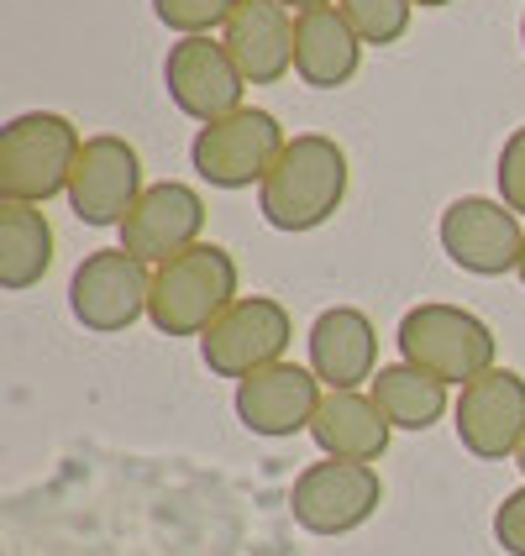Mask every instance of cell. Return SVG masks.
<instances>
[{"label":"cell","instance_id":"obj_1","mask_svg":"<svg viewBox=\"0 0 525 556\" xmlns=\"http://www.w3.org/2000/svg\"><path fill=\"white\" fill-rule=\"evenodd\" d=\"M347 179H352V168H347L337 137L300 131V137H289L274 174L258 185V211L274 231H315L341 211Z\"/></svg>","mask_w":525,"mask_h":556},{"label":"cell","instance_id":"obj_2","mask_svg":"<svg viewBox=\"0 0 525 556\" xmlns=\"http://www.w3.org/2000/svg\"><path fill=\"white\" fill-rule=\"evenodd\" d=\"M242 300V274L237 257L221 242H200V248L179 252L174 263L153 268V320L163 337H205L226 309Z\"/></svg>","mask_w":525,"mask_h":556},{"label":"cell","instance_id":"obj_3","mask_svg":"<svg viewBox=\"0 0 525 556\" xmlns=\"http://www.w3.org/2000/svg\"><path fill=\"white\" fill-rule=\"evenodd\" d=\"M400 363L441 378L447 389H467L473 378L499 368V341L489 331V320H478L463 305H415L400 315Z\"/></svg>","mask_w":525,"mask_h":556},{"label":"cell","instance_id":"obj_4","mask_svg":"<svg viewBox=\"0 0 525 556\" xmlns=\"http://www.w3.org/2000/svg\"><path fill=\"white\" fill-rule=\"evenodd\" d=\"M79 126L59 111H22L0 126V200L48 205L68 194L74 163H79Z\"/></svg>","mask_w":525,"mask_h":556},{"label":"cell","instance_id":"obj_5","mask_svg":"<svg viewBox=\"0 0 525 556\" xmlns=\"http://www.w3.org/2000/svg\"><path fill=\"white\" fill-rule=\"evenodd\" d=\"M284 148H289V137H284L274 111L242 105V111H232V116L195 131L189 163L211 189H252L274 174Z\"/></svg>","mask_w":525,"mask_h":556},{"label":"cell","instance_id":"obj_6","mask_svg":"<svg viewBox=\"0 0 525 556\" xmlns=\"http://www.w3.org/2000/svg\"><path fill=\"white\" fill-rule=\"evenodd\" d=\"M153 305V268L126 248L85 252V263L68 278V309L95 337H122Z\"/></svg>","mask_w":525,"mask_h":556},{"label":"cell","instance_id":"obj_7","mask_svg":"<svg viewBox=\"0 0 525 556\" xmlns=\"http://www.w3.org/2000/svg\"><path fill=\"white\" fill-rule=\"evenodd\" d=\"M289 341H295V320H289L284 300H274V294H242L200 337V357H205V368L216 378H237L242 383L252 372L284 363Z\"/></svg>","mask_w":525,"mask_h":556},{"label":"cell","instance_id":"obj_8","mask_svg":"<svg viewBox=\"0 0 525 556\" xmlns=\"http://www.w3.org/2000/svg\"><path fill=\"white\" fill-rule=\"evenodd\" d=\"M384 504V478L373 463H310L300 478H295V494H289V509H295V526L310 530V535H352L358 526H368Z\"/></svg>","mask_w":525,"mask_h":556},{"label":"cell","instance_id":"obj_9","mask_svg":"<svg viewBox=\"0 0 525 556\" xmlns=\"http://www.w3.org/2000/svg\"><path fill=\"white\" fill-rule=\"evenodd\" d=\"M441 252L473 278H499L521 268V248H525V226L521 216L504 205V200H489V194H463L441 211Z\"/></svg>","mask_w":525,"mask_h":556},{"label":"cell","instance_id":"obj_10","mask_svg":"<svg viewBox=\"0 0 525 556\" xmlns=\"http://www.w3.org/2000/svg\"><path fill=\"white\" fill-rule=\"evenodd\" d=\"M452 426L467 457L478 463H515L525 441V378L515 368H495L458 389Z\"/></svg>","mask_w":525,"mask_h":556},{"label":"cell","instance_id":"obj_11","mask_svg":"<svg viewBox=\"0 0 525 556\" xmlns=\"http://www.w3.org/2000/svg\"><path fill=\"white\" fill-rule=\"evenodd\" d=\"M163 90L174 100V111H185L189 122L211 126L232 111H242V68L232 63L226 42L216 37H179L168 42V59H163Z\"/></svg>","mask_w":525,"mask_h":556},{"label":"cell","instance_id":"obj_12","mask_svg":"<svg viewBox=\"0 0 525 556\" xmlns=\"http://www.w3.org/2000/svg\"><path fill=\"white\" fill-rule=\"evenodd\" d=\"M142 157L126 137H85L79 163H74V179H68V211L85 220V226H122L132 216V205L142 200Z\"/></svg>","mask_w":525,"mask_h":556},{"label":"cell","instance_id":"obj_13","mask_svg":"<svg viewBox=\"0 0 525 556\" xmlns=\"http://www.w3.org/2000/svg\"><path fill=\"white\" fill-rule=\"evenodd\" d=\"M200 242H205V200L200 189L179 185V179L148 185L142 200L132 205V216L122 220V248L142 257L148 268H163Z\"/></svg>","mask_w":525,"mask_h":556},{"label":"cell","instance_id":"obj_14","mask_svg":"<svg viewBox=\"0 0 525 556\" xmlns=\"http://www.w3.org/2000/svg\"><path fill=\"white\" fill-rule=\"evenodd\" d=\"M326 400V383L310 372V363H274V368L252 372L237 383V420L248 426L252 435H268V441H284V435L310 431L315 409Z\"/></svg>","mask_w":525,"mask_h":556},{"label":"cell","instance_id":"obj_15","mask_svg":"<svg viewBox=\"0 0 525 556\" xmlns=\"http://www.w3.org/2000/svg\"><path fill=\"white\" fill-rule=\"evenodd\" d=\"M310 372L326 389H363L373 383L378 363V331L358 305H332L310 320Z\"/></svg>","mask_w":525,"mask_h":556},{"label":"cell","instance_id":"obj_16","mask_svg":"<svg viewBox=\"0 0 525 556\" xmlns=\"http://www.w3.org/2000/svg\"><path fill=\"white\" fill-rule=\"evenodd\" d=\"M363 37L341 16V5H310L295 11V74L310 90H341L363 68Z\"/></svg>","mask_w":525,"mask_h":556},{"label":"cell","instance_id":"obj_17","mask_svg":"<svg viewBox=\"0 0 525 556\" xmlns=\"http://www.w3.org/2000/svg\"><path fill=\"white\" fill-rule=\"evenodd\" d=\"M221 42L248 85H278L295 68V11L284 0H242Z\"/></svg>","mask_w":525,"mask_h":556},{"label":"cell","instance_id":"obj_18","mask_svg":"<svg viewBox=\"0 0 525 556\" xmlns=\"http://www.w3.org/2000/svg\"><path fill=\"white\" fill-rule=\"evenodd\" d=\"M389 415L368 389H326V400L310 420V441L337 463H378L389 452Z\"/></svg>","mask_w":525,"mask_h":556},{"label":"cell","instance_id":"obj_19","mask_svg":"<svg viewBox=\"0 0 525 556\" xmlns=\"http://www.w3.org/2000/svg\"><path fill=\"white\" fill-rule=\"evenodd\" d=\"M48 268H53V226L42 205L0 200V289L27 294L48 278Z\"/></svg>","mask_w":525,"mask_h":556},{"label":"cell","instance_id":"obj_20","mask_svg":"<svg viewBox=\"0 0 525 556\" xmlns=\"http://www.w3.org/2000/svg\"><path fill=\"white\" fill-rule=\"evenodd\" d=\"M368 394L378 400V409L389 415L395 431H432L436 420L447 415V383L432 372L410 368V363H384L373 372Z\"/></svg>","mask_w":525,"mask_h":556},{"label":"cell","instance_id":"obj_21","mask_svg":"<svg viewBox=\"0 0 525 556\" xmlns=\"http://www.w3.org/2000/svg\"><path fill=\"white\" fill-rule=\"evenodd\" d=\"M337 5L368 48L400 42L404 31H410V16H415V0H337Z\"/></svg>","mask_w":525,"mask_h":556},{"label":"cell","instance_id":"obj_22","mask_svg":"<svg viewBox=\"0 0 525 556\" xmlns=\"http://www.w3.org/2000/svg\"><path fill=\"white\" fill-rule=\"evenodd\" d=\"M242 11V0H153V16L179 37H211Z\"/></svg>","mask_w":525,"mask_h":556},{"label":"cell","instance_id":"obj_23","mask_svg":"<svg viewBox=\"0 0 525 556\" xmlns=\"http://www.w3.org/2000/svg\"><path fill=\"white\" fill-rule=\"evenodd\" d=\"M499 200L525 216V126H515L510 137H504V148H499Z\"/></svg>","mask_w":525,"mask_h":556},{"label":"cell","instance_id":"obj_24","mask_svg":"<svg viewBox=\"0 0 525 556\" xmlns=\"http://www.w3.org/2000/svg\"><path fill=\"white\" fill-rule=\"evenodd\" d=\"M495 541L510 556H525V483L499 498V509H495Z\"/></svg>","mask_w":525,"mask_h":556},{"label":"cell","instance_id":"obj_25","mask_svg":"<svg viewBox=\"0 0 525 556\" xmlns=\"http://www.w3.org/2000/svg\"><path fill=\"white\" fill-rule=\"evenodd\" d=\"M289 11H310V5H332V0H284Z\"/></svg>","mask_w":525,"mask_h":556},{"label":"cell","instance_id":"obj_26","mask_svg":"<svg viewBox=\"0 0 525 556\" xmlns=\"http://www.w3.org/2000/svg\"><path fill=\"white\" fill-rule=\"evenodd\" d=\"M415 5H432V11H436V5H452V0H415Z\"/></svg>","mask_w":525,"mask_h":556},{"label":"cell","instance_id":"obj_27","mask_svg":"<svg viewBox=\"0 0 525 556\" xmlns=\"http://www.w3.org/2000/svg\"><path fill=\"white\" fill-rule=\"evenodd\" d=\"M515 467H521V472H525V441H521V452H515Z\"/></svg>","mask_w":525,"mask_h":556},{"label":"cell","instance_id":"obj_28","mask_svg":"<svg viewBox=\"0 0 525 556\" xmlns=\"http://www.w3.org/2000/svg\"><path fill=\"white\" fill-rule=\"evenodd\" d=\"M515 278H521V283H525V248H521V268H515Z\"/></svg>","mask_w":525,"mask_h":556},{"label":"cell","instance_id":"obj_29","mask_svg":"<svg viewBox=\"0 0 525 556\" xmlns=\"http://www.w3.org/2000/svg\"><path fill=\"white\" fill-rule=\"evenodd\" d=\"M521 48H525V11H521Z\"/></svg>","mask_w":525,"mask_h":556}]
</instances>
